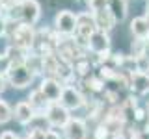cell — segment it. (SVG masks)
<instances>
[{"label":"cell","instance_id":"obj_16","mask_svg":"<svg viewBox=\"0 0 149 139\" xmlns=\"http://www.w3.org/2000/svg\"><path fill=\"white\" fill-rule=\"evenodd\" d=\"M13 119V109L9 108L8 102L0 100V124H6Z\"/></svg>","mask_w":149,"mask_h":139},{"label":"cell","instance_id":"obj_7","mask_svg":"<svg viewBox=\"0 0 149 139\" xmlns=\"http://www.w3.org/2000/svg\"><path fill=\"white\" fill-rule=\"evenodd\" d=\"M84 102H86V100H84L82 93L78 89H74V87H71V85H67V87L62 89L60 104H62L65 109H78V108L84 106Z\"/></svg>","mask_w":149,"mask_h":139},{"label":"cell","instance_id":"obj_23","mask_svg":"<svg viewBox=\"0 0 149 139\" xmlns=\"http://www.w3.org/2000/svg\"><path fill=\"white\" fill-rule=\"evenodd\" d=\"M0 139H19V136L15 132H9V130H6V132L0 133Z\"/></svg>","mask_w":149,"mask_h":139},{"label":"cell","instance_id":"obj_24","mask_svg":"<svg viewBox=\"0 0 149 139\" xmlns=\"http://www.w3.org/2000/svg\"><path fill=\"white\" fill-rule=\"evenodd\" d=\"M6 85H8L6 76H2V74H0V93H4V91H6Z\"/></svg>","mask_w":149,"mask_h":139},{"label":"cell","instance_id":"obj_15","mask_svg":"<svg viewBox=\"0 0 149 139\" xmlns=\"http://www.w3.org/2000/svg\"><path fill=\"white\" fill-rule=\"evenodd\" d=\"M130 87H132L136 93H140V95H143V93L149 91V76H146V74L134 71L130 72Z\"/></svg>","mask_w":149,"mask_h":139},{"label":"cell","instance_id":"obj_9","mask_svg":"<svg viewBox=\"0 0 149 139\" xmlns=\"http://www.w3.org/2000/svg\"><path fill=\"white\" fill-rule=\"evenodd\" d=\"M67 139H88V128L82 119H69V122L63 126Z\"/></svg>","mask_w":149,"mask_h":139},{"label":"cell","instance_id":"obj_4","mask_svg":"<svg viewBox=\"0 0 149 139\" xmlns=\"http://www.w3.org/2000/svg\"><path fill=\"white\" fill-rule=\"evenodd\" d=\"M88 50L93 56H99V61H104V59L110 58V35L108 32L97 30L90 39H88Z\"/></svg>","mask_w":149,"mask_h":139},{"label":"cell","instance_id":"obj_20","mask_svg":"<svg viewBox=\"0 0 149 139\" xmlns=\"http://www.w3.org/2000/svg\"><path fill=\"white\" fill-rule=\"evenodd\" d=\"M6 26H8V13H0V37H6Z\"/></svg>","mask_w":149,"mask_h":139},{"label":"cell","instance_id":"obj_22","mask_svg":"<svg viewBox=\"0 0 149 139\" xmlns=\"http://www.w3.org/2000/svg\"><path fill=\"white\" fill-rule=\"evenodd\" d=\"M43 139H62V136H60L58 132H54V130H47Z\"/></svg>","mask_w":149,"mask_h":139},{"label":"cell","instance_id":"obj_11","mask_svg":"<svg viewBox=\"0 0 149 139\" xmlns=\"http://www.w3.org/2000/svg\"><path fill=\"white\" fill-rule=\"evenodd\" d=\"M93 17H95V24H97L99 30H102V32L114 30L116 21H114V17H112V13H110L108 8L101 9V11H95V13H93Z\"/></svg>","mask_w":149,"mask_h":139},{"label":"cell","instance_id":"obj_3","mask_svg":"<svg viewBox=\"0 0 149 139\" xmlns=\"http://www.w3.org/2000/svg\"><path fill=\"white\" fill-rule=\"evenodd\" d=\"M54 30L63 37H73L77 34V13L71 9H60L54 17Z\"/></svg>","mask_w":149,"mask_h":139},{"label":"cell","instance_id":"obj_14","mask_svg":"<svg viewBox=\"0 0 149 139\" xmlns=\"http://www.w3.org/2000/svg\"><path fill=\"white\" fill-rule=\"evenodd\" d=\"M108 9L114 17L116 24L123 22L127 17V0H108Z\"/></svg>","mask_w":149,"mask_h":139},{"label":"cell","instance_id":"obj_2","mask_svg":"<svg viewBox=\"0 0 149 139\" xmlns=\"http://www.w3.org/2000/svg\"><path fill=\"white\" fill-rule=\"evenodd\" d=\"M34 76L36 74L32 72L24 63H13L11 69H9V72L6 74V80H8L9 85L15 87V89H24V87H28L34 82Z\"/></svg>","mask_w":149,"mask_h":139},{"label":"cell","instance_id":"obj_26","mask_svg":"<svg viewBox=\"0 0 149 139\" xmlns=\"http://www.w3.org/2000/svg\"><path fill=\"white\" fill-rule=\"evenodd\" d=\"M143 17H146V21H147V24H149V4H147V11H146V15H143Z\"/></svg>","mask_w":149,"mask_h":139},{"label":"cell","instance_id":"obj_10","mask_svg":"<svg viewBox=\"0 0 149 139\" xmlns=\"http://www.w3.org/2000/svg\"><path fill=\"white\" fill-rule=\"evenodd\" d=\"M13 117H15V120L19 124H30L32 122V119L36 117V111L32 109V106L28 104L26 100H22V102H19V104L15 106V111H13Z\"/></svg>","mask_w":149,"mask_h":139},{"label":"cell","instance_id":"obj_21","mask_svg":"<svg viewBox=\"0 0 149 139\" xmlns=\"http://www.w3.org/2000/svg\"><path fill=\"white\" fill-rule=\"evenodd\" d=\"M88 83H90L88 87H91L93 91H101V89H102V82L97 80V78H90V80H88Z\"/></svg>","mask_w":149,"mask_h":139},{"label":"cell","instance_id":"obj_6","mask_svg":"<svg viewBox=\"0 0 149 139\" xmlns=\"http://www.w3.org/2000/svg\"><path fill=\"white\" fill-rule=\"evenodd\" d=\"M45 119L47 122H49V126H65V124L69 122V109H65L60 102H52V104H49V108L45 111Z\"/></svg>","mask_w":149,"mask_h":139},{"label":"cell","instance_id":"obj_12","mask_svg":"<svg viewBox=\"0 0 149 139\" xmlns=\"http://www.w3.org/2000/svg\"><path fill=\"white\" fill-rule=\"evenodd\" d=\"M130 34L134 35V39H142L146 41L149 37V24L146 21V17H134L130 21Z\"/></svg>","mask_w":149,"mask_h":139},{"label":"cell","instance_id":"obj_1","mask_svg":"<svg viewBox=\"0 0 149 139\" xmlns=\"http://www.w3.org/2000/svg\"><path fill=\"white\" fill-rule=\"evenodd\" d=\"M8 19L19 21L28 26H34L41 19V6L37 0H19L17 6L8 11Z\"/></svg>","mask_w":149,"mask_h":139},{"label":"cell","instance_id":"obj_17","mask_svg":"<svg viewBox=\"0 0 149 139\" xmlns=\"http://www.w3.org/2000/svg\"><path fill=\"white\" fill-rule=\"evenodd\" d=\"M130 50H132V58H140L146 52V41L142 39H134L132 45H130Z\"/></svg>","mask_w":149,"mask_h":139},{"label":"cell","instance_id":"obj_5","mask_svg":"<svg viewBox=\"0 0 149 139\" xmlns=\"http://www.w3.org/2000/svg\"><path fill=\"white\" fill-rule=\"evenodd\" d=\"M36 30H34V26H28V24H19L17 26V30L11 34V45H15L19 46L21 50H24V52H30L32 48H34V45H36Z\"/></svg>","mask_w":149,"mask_h":139},{"label":"cell","instance_id":"obj_25","mask_svg":"<svg viewBox=\"0 0 149 139\" xmlns=\"http://www.w3.org/2000/svg\"><path fill=\"white\" fill-rule=\"evenodd\" d=\"M143 54H146V58L149 59V37L146 39V52H143Z\"/></svg>","mask_w":149,"mask_h":139},{"label":"cell","instance_id":"obj_19","mask_svg":"<svg viewBox=\"0 0 149 139\" xmlns=\"http://www.w3.org/2000/svg\"><path fill=\"white\" fill-rule=\"evenodd\" d=\"M11 65H13V61L11 59L8 58L6 54H0V74H2V76H6V74L9 72V69H11Z\"/></svg>","mask_w":149,"mask_h":139},{"label":"cell","instance_id":"obj_8","mask_svg":"<svg viewBox=\"0 0 149 139\" xmlns=\"http://www.w3.org/2000/svg\"><path fill=\"white\" fill-rule=\"evenodd\" d=\"M37 89L43 93V96L50 102V104H52V102H60L63 85H62V82H58L56 78H49V76H47L45 80L41 82V85L37 87Z\"/></svg>","mask_w":149,"mask_h":139},{"label":"cell","instance_id":"obj_27","mask_svg":"<svg viewBox=\"0 0 149 139\" xmlns=\"http://www.w3.org/2000/svg\"><path fill=\"white\" fill-rule=\"evenodd\" d=\"M26 139H30V137H26Z\"/></svg>","mask_w":149,"mask_h":139},{"label":"cell","instance_id":"obj_18","mask_svg":"<svg viewBox=\"0 0 149 139\" xmlns=\"http://www.w3.org/2000/svg\"><path fill=\"white\" fill-rule=\"evenodd\" d=\"M86 4H88V8H90L91 13L101 11V9L108 8V0H86Z\"/></svg>","mask_w":149,"mask_h":139},{"label":"cell","instance_id":"obj_13","mask_svg":"<svg viewBox=\"0 0 149 139\" xmlns=\"http://www.w3.org/2000/svg\"><path fill=\"white\" fill-rule=\"evenodd\" d=\"M26 102L32 106V109H34L36 113H39V115L43 113V111H47V108H49V104H50V102H49V100H47L45 96H43V93H41L39 89L32 91Z\"/></svg>","mask_w":149,"mask_h":139}]
</instances>
